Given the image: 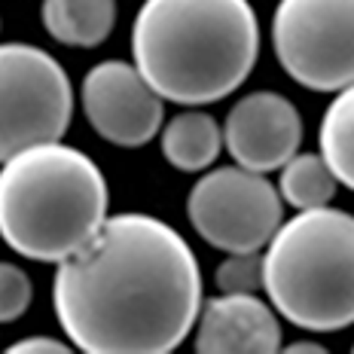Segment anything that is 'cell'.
<instances>
[{"instance_id": "52a82bcc", "label": "cell", "mask_w": 354, "mask_h": 354, "mask_svg": "<svg viewBox=\"0 0 354 354\" xmlns=\"http://www.w3.org/2000/svg\"><path fill=\"white\" fill-rule=\"evenodd\" d=\"M187 217L211 248L263 250L284 223V198L269 177L241 165L205 171L189 189Z\"/></svg>"}, {"instance_id": "9a60e30c", "label": "cell", "mask_w": 354, "mask_h": 354, "mask_svg": "<svg viewBox=\"0 0 354 354\" xmlns=\"http://www.w3.org/2000/svg\"><path fill=\"white\" fill-rule=\"evenodd\" d=\"M217 287L220 293H257L263 287V254H230L217 266Z\"/></svg>"}, {"instance_id": "2e32d148", "label": "cell", "mask_w": 354, "mask_h": 354, "mask_svg": "<svg viewBox=\"0 0 354 354\" xmlns=\"http://www.w3.org/2000/svg\"><path fill=\"white\" fill-rule=\"evenodd\" d=\"M34 297L31 278L12 263H0V324L19 321Z\"/></svg>"}, {"instance_id": "5bb4252c", "label": "cell", "mask_w": 354, "mask_h": 354, "mask_svg": "<svg viewBox=\"0 0 354 354\" xmlns=\"http://www.w3.org/2000/svg\"><path fill=\"white\" fill-rule=\"evenodd\" d=\"M321 153L342 187L354 189V83L339 88L321 120Z\"/></svg>"}, {"instance_id": "8992f818", "label": "cell", "mask_w": 354, "mask_h": 354, "mask_svg": "<svg viewBox=\"0 0 354 354\" xmlns=\"http://www.w3.org/2000/svg\"><path fill=\"white\" fill-rule=\"evenodd\" d=\"M272 46L290 80L312 92L354 83V0H278Z\"/></svg>"}, {"instance_id": "7a4b0ae2", "label": "cell", "mask_w": 354, "mask_h": 354, "mask_svg": "<svg viewBox=\"0 0 354 354\" xmlns=\"http://www.w3.org/2000/svg\"><path fill=\"white\" fill-rule=\"evenodd\" d=\"M260 25L248 0H144L131 25V62L165 101H223L250 77Z\"/></svg>"}, {"instance_id": "e0dca14e", "label": "cell", "mask_w": 354, "mask_h": 354, "mask_svg": "<svg viewBox=\"0 0 354 354\" xmlns=\"http://www.w3.org/2000/svg\"><path fill=\"white\" fill-rule=\"evenodd\" d=\"M10 354H68V342H62V339H53V336H28V339H19V342H12Z\"/></svg>"}, {"instance_id": "5b68a950", "label": "cell", "mask_w": 354, "mask_h": 354, "mask_svg": "<svg viewBox=\"0 0 354 354\" xmlns=\"http://www.w3.org/2000/svg\"><path fill=\"white\" fill-rule=\"evenodd\" d=\"M71 116L73 88L62 64L31 43H0V162L62 141Z\"/></svg>"}, {"instance_id": "ac0fdd59", "label": "cell", "mask_w": 354, "mask_h": 354, "mask_svg": "<svg viewBox=\"0 0 354 354\" xmlns=\"http://www.w3.org/2000/svg\"><path fill=\"white\" fill-rule=\"evenodd\" d=\"M284 351H290V354H297V351H315V354H324L327 348H324V345H318V342H293V345H287Z\"/></svg>"}, {"instance_id": "3957f363", "label": "cell", "mask_w": 354, "mask_h": 354, "mask_svg": "<svg viewBox=\"0 0 354 354\" xmlns=\"http://www.w3.org/2000/svg\"><path fill=\"white\" fill-rule=\"evenodd\" d=\"M107 180L77 147L34 144L0 162V239L37 263H62L104 226Z\"/></svg>"}, {"instance_id": "9c48e42d", "label": "cell", "mask_w": 354, "mask_h": 354, "mask_svg": "<svg viewBox=\"0 0 354 354\" xmlns=\"http://www.w3.org/2000/svg\"><path fill=\"white\" fill-rule=\"evenodd\" d=\"M223 144L235 165L260 174L281 171L284 162L299 153L302 116L284 95L250 92L226 113Z\"/></svg>"}, {"instance_id": "8fae6325", "label": "cell", "mask_w": 354, "mask_h": 354, "mask_svg": "<svg viewBox=\"0 0 354 354\" xmlns=\"http://www.w3.org/2000/svg\"><path fill=\"white\" fill-rule=\"evenodd\" d=\"M223 147V125L196 107L171 116L162 129V156L177 171H205L214 165Z\"/></svg>"}, {"instance_id": "4fadbf2b", "label": "cell", "mask_w": 354, "mask_h": 354, "mask_svg": "<svg viewBox=\"0 0 354 354\" xmlns=\"http://www.w3.org/2000/svg\"><path fill=\"white\" fill-rule=\"evenodd\" d=\"M339 187V177L324 159V153H297L281 165L278 177V193L290 208H324L333 202Z\"/></svg>"}, {"instance_id": "277c9868", "label": "cell", "mask_w": 354, "mask_h": 354, "mask_svg": "<svg viewBox=\"0 0 354 354\" xmlns=\"http://www.w3.org/2000/svg\"><path fill=\"white\" fill-rule=\"evenodd\" d=\"M263 290L287 324L336 333L354 324V217L306 208L278 226L263 254Z\"/></svg>"}, {"instance_id": "30bf717a", "label": "cell", "mask_w": 354, "mask_h": 354, "mask_svg": "<svg viewBox=\"0 0 354 354\" xmlns=\"http://www.w3.org/2000/svg\"><path fill=\"white\" fill-rule=\"evenodd\" d=\"M193 348L198 354H272L281 348V324L257 293H220L202 302Z\"/></svg>"}, {"instance_id": "7c38bea8", "label": "cell", "mask_w": 354, "mask_h": 354, "mask_svg": "<svg viewBox=\"0 0 354 354\" xmlns=\"http://www.w3.org/2000/svg\"><path fill=\"white\" fill-rule=\"evenodd\" d=\"M43 28L64 46L92 49L116 25V0H43Z\"/></svg>"}, {"instance_id": "ba28073f", "label": "cell", "mask_w": 354, "mask_h": 354, "mask_svg": "<svg viewBox=\"0 0 354 354\" xmlns=\"http://www.w3.org/2000/svg\"><path fill=\"white\" fill-rule=\"evenodd\" d=\"M88 125L116 147H144L162 131L165 98L144 80L135 62H101L80 86Z\"/></svg>"}, {"instance_id": "6da1fadb", "label": "cell", "mask_w": 354, "mask_h": 354, "mask_svg": "<svg viewBox=\"0 0 354 354\" xmlns=\"http://www.w3.org/2000/svg\"><path fill=\"white\" fill-rule=\"evenodd\" d=\"M53 306L86 354H168L198 321L202 272L174 226L125 211L58 263Z\"/></svg>"}]
</instances>
